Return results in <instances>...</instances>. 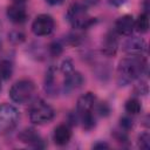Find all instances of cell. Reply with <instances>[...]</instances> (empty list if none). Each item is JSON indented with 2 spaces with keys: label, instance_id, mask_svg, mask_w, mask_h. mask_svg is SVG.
Listing matches in <instances>:
<instances>
[{
  "label": "cell",
  "instance_id": "27",
  "mask_svg": "<svg viewBox=\"0 0 150 150\" xmlns=\"http://www.w3.org/2000/svg\"><path fill=\"white\" fill-rule=\"evenodd\" d=\"M1 81H2V80L0 79V90H1Z\"/></svg>",
  "mask_w": 150,
  "mask_h": 150
},
{
  "label": "cell",
  "instance_id": "16",
  "mask_svg": "<svg viewBox=\"0 0 150 150\" xmlns=\"http://www.w3.org/2000/svg\"><path fill=\"white\" fill-rule=\"evenodd\" d=\"M134 28H136V30L139 33H146L148 32V29H149V14H148V12L142 13L135 20Z\"/></svg>",
  "mask_w": 150,
  "mask_h": 150
},
{
  "label": "cell",
  "instance_id": "14",
  "mask_svg": "<svg viewBox=\"0 0 150 150\" xmlns=\"http://www.w3.org/2000/svg\"><path fill=\"white\" fill-rule=\"evenodd\" d=\"M70 138H71V129H70L69 124H67V123L59 124L53 131V141L57 145L62 146V145L68 144Z\"/></svg>",
  "mask_w": 150,
  "mask_h": 150
},
{
  "label": "cell",
  "instance_id": "23",
  "mask_svg": "<svg viewBox=\"0 0 150 150\" xmlns=\"http://www.w3.org/2000/svg\"><path fill=\"white\" fill-rule=\"evenodd\" d=\"M93 148L94 149H107V148H109V145L104 142H97L96 144L93 145Z\"/></svg>",
  "mask_w": 150,
  "mask_h": 150
},
{
  "label": "cell",
  "instance_id": "5",
  "mask_svg": "<svg viewBox=\"0 0 150 150\" xmlns=\"http://www.w3.org/2000/svg\"><path fill=\"white\" fill-rule=\"evenodd\" d=\"M55 110L43 100H35L29 108V121L36 125H43L53 121Z\"/></svg>",
  "mask_w": 150,
  "mask_h": 150
},
{
  "label": "cell",
  "instance_id": "8",
  "mask_svg": "<svg viewBox=\"0 0 150 150\" xmlns=\"http://www.w3.org/2000/svg\"><path fill=\"white\" fill-rule=\"evenodd\" d=\"M18 138L20 142H22L23 144L32 146V148H45L46 143L45 139L42 138V136L33 128H26L23 130H21L18 135Z\"/></svg>",
  "mask_w": 150,
  "mask_h": 150
},
{
  "label": "cell",
  "instance_id": "4",
  "mask_svg": "<svg viewBox=\"0 0 150 150\" xmlns=\"http://www.w3.org/2000/svg\"><path fill=\"white\" fill-rule=\"evenodd\" d=\"M35 83L29 79H21L14 82L9 89V97L18 104H26L30 102L35 95Z\"/></svg>",
  "mask_w": 150,
  "mask_h": 150
},
{
  "label": "cell",
  "instance_id": "15",
  "mask_svg": "<svg viewBox=\"0 0 150 150\" xmlns=\"http://www.w3.org/2000/svg\"><path fill=\"white\" fill-rule=\"evenodd\" d=\"M125 111L128 112V115L134 116V115H138L142 110V104L139 102V100L137 97H131L125 102Z\"/></svg>",
  "mask_w": 150,
  "mask_h": 150
},
{
  "label": "cell",
  "instance_id": "21",
  "mask_svg": "<svg viewBox=\"0 0 150 150\" xmlns=\"http://www.w3.org/2000/svg\"><path fill=\"white\" fill-rule=\"evenodd\" d=\"M8 39L11 42L18 45V43H21L22 41H25V35L21 33V32H18V30H13L8 34Z\"/></svg>",
  "mask_w": 150,
  "mask_h": 150
},
{
  "label": "cell",
  "instance_id": "25",
  "mask_svg": "<svg viewBox=\"0 0 150 150\" xmlns=\"http://www.w3.org/2000/svg\"><path fill=\"white\" fill-rule=\"evenodd\" d=\"M98 1H100V0H83V4H84L87 7H89V6H95V5H97Z\"/></svg>",
  "mask_w": 150,
  "mask_h": 150
},
{
  "label": "cell",
  "instance_id": "1",
  "mask_svg": "<svg viewBox=\"0 0 150 150\" xmlns=\"http://www.w3.org/2000/svg\"><path fill=\"white\" fill-rule=\"evenodd\" d=\"M146 60L142 55H128L122 59L117 67V83L127 86L139 79L146 71Z\"/></svg>",
  "mask_w": 150,
  "mask_h": 150
},
{
  "label": "cell",
  "instance_id": "18",
  "mask_svg": "<svg viewBox=\"0 0 150 150\" xmlns=\"http://www.w3.org/2000/svg\"><path fill=\"white\" fill-rule=\"evenodd\" d=\"M63 45L60 41H54L48 46V53L50 56H59L62 53Z\"/></svg>",
  "mask_w": 150,
  "mask_h": 150
},
{
  "label": "cell",
  "instance_id": "28",
  "mask_svg": "<svg viewBox=\"0 0 150 150\" xmlns=\"http://www.w3.org/2000/svg\"><path fill=\"white\" fill-rule=\"evenodd\" d=\"M0 46H1V42H0Z\"/></svg>",
  "mask_w": 150,
  "mask_h": 150
},
{
  "label": "cell",
  "instance_id": "19",
  "mask_svg": "<svg viewBox=\"0 0 150 150\" xmlns=\"http://www.w3.org/2000/svg\"><path fill=\"white\" fill-rule=\"evenodd\" d=\"M138 146L141 149H144V150H148L150 148V136L146 131L142 132L138 136Z\"/></svg>",
  "mask_w": 150,
  "mask_h": 150
},
{
  "label": "cell",
  "instance_id": "3",
  "mask_svg": "<svg viewBox=\"0 0 150 150\" xmlns=\"http://www.w3.org/2000/svg\"><path fill=\"white\" fill-rule=\"evenodd\" d=\"M66 19L74 29H87L93 26L96 20L88 13V7L82 2H74L69 6Z\"/></svg>",
  "mask_w": 150,
  "mask_h": 150
},
{
  "label": "cell",
  "instance_id": "10",
  "mask_svg": "<svg viewBox=\"0 0 150 150\" xmlns=\"http://www.w3.org/2000/svg\"><path fill=\"white\" fill-rule=\"evenodd\" d=\"M118 34L115 30H109L102 40V45H101V49H102V54H104L105 56H114L117 53L118 49Z\"/></svg>",
  "mask_w": 150,
  "mask_h": 150
},
{
  "label": "cell",
  "instance_id": "24",
  "mask_svg": "<svg viewBox=\"0 0 150 150\" xmlns=\"http://www.w3.org/2000/svg\"><path fill=\"white\" fill-rule=\"evenodd\" d=\"M63 1H64V0H46V2H47L48 5H50V6H59V5H61Z\"/></svg>",
  "mask_w": 150,
  "mask_h": 150
},
{
  "label": "cell",
  "instance_id": "9",
  "mask_svg": "<svg viewBox=\"0 0 150 150\" xmlns=\"http://www.w3.org/2000/svg\"><path fill=\"white\" fill-rule=\"evenodd\" d=\"M7 18L11 22L15 25H21L27 21L28 14L25 7V4L22 2H13L11 6L7 7Z\"/></svg>",
  "mask_w": 150,
  "mask_h": 150
},
{
  "label": "cell",
  "instance_id": "20",
  "mask_svg": "<svg viewBox=\"0 0 150 150\" xmlns=\"http://www.w3.org/2000/svg\"><path fill=\"white\" fill-rule=\"evenodd\" d=\"M120 127L123 129V130H130L132 127H134V121L131 118L130 115H125L123 117H121L120 120Z\"/></svg>",
  "mask_w": 150,
  "mask_h": 150
},
{
  "label": "cell",
  "instance_id": "12",
  "mask_svg": "<svg viewBox=\"0 0 150 150\" xmlns=\"http://www.w3.org/2000/svg\"><path fill=\"white\" fill-rule=\"evenodd\" d=\"M123 49L129 55H142L146 52V43L142 38L131 36L124 42Z\"/></svg>",
  "mask_w": 150,
  "mask_h": 150
},
{
  "label": "cell",
  "instance_id": "7",
  "mask_svg": "<svg viewBox=\"0 0 150 150\" xmlns=\"http://www.w3.org/2000/svg\"><path fill=\"white\" fill-rule=\"evenodd\" d=\"M55 28V21L49 14L38 15L32 23V32L36 36H47L53 33Z\"/></svg>",
  "mask_w": 150,
  "mask_h": 150
},
{
  "label": "cell",
  "instance_id": "2",
  "mask_svg": "<svg viewBox=\"0 0 150 150\" xmlns=\"http://www.w3.org/2000/svg\"><path fill=\"white\" fill-rule=\"evenodd\" d=\"M96 103L97 98L93 93H86L77 100L75 116L84 130H91L96 125Z\"/></svg>",
  "mask_w": 150,
  "mask_h": 150
},
{
  "label": "cell",
  "instance_id": "6",
  "mask_svg": "<svg viewBox=\"0 0 150 150\" xmlns=\"http://www.w3.org/2000/svg\"><path fill=\"white\" fill-rule=\"evenodd\" d=\"M20 115L18 109L9 103L0 104V134L12 131L19 122Z\"/></svg>",
  "mask_w": 150,
  "mask_h": 150
},
{
  "label": "cell",
  "instance_id": "17",
  "mask_svg": "<svg viewBox=\"0 0 150 150\" xmlns=\"http://www.w3.org/2000/svg\"><path fill=\"white\" fill-rule=\"evenodd\" d=\"M13 73V64L9 60L2 59L0 60V79L1 80H7L11 77Z\"/></svg>",
  "mask_w": 150,
  "mask_h": 150
},
{
  "label": "cell",
  "instance_id": "11",
  "mask_svg": "<svg viewBox=\"0 0 150 150\" xmlns=\"http://www.w3.org/2000/svg\"><path fill=\"white\" fill-rule=\"evenodd\" d=\"M57 68L49 67L45 76V91L49 96H56L60 94V87L57 84Z\"/></svg>",
  "mask_w": 150,
  "mask_h": 150
},
{
  "label": "cell",
  "instance_id": "26",
  "mask_svg": "<svg viewBox=\"0 0 150 150\" xmlns=\"http://www.w3.org/2000/svg\"><path fill=\"white\" fill-rule=\"evenodd\" d=\"M25 1L26 0H13V2H22V4H25Z\"/></svg>",
  "mask_w": 150,
  "mask_h": 150
},
{
  "label": "cell",
  "instance_id": "22",
  "mask_svg": "<svg viewBox=\"0 0 150 150\" xmlns=\"http://www.w3.org/2000/svg\"><path fill=\"white\" fill-rule=\"evenodd\" d=\"M125 1H127V0H108V2H109L110 5H112V6H115V7L122 6Z\"/></svg>",
  "mask_w": 150,
  "mask_h": 150
},
{
  "label": "cell",
  "instance_id": "13",
  "mask_svg": "<svg viewBox=\"0 0 150 150\" xmlns=\"http://www.w3.org/2000/svg\"><path fill=\"white\" fill-rule=\"evenodd\" d=\"M134 23H135V20L132 18V15H129V14L122 15L121 18H118L116 20L114 30L118 35H125V36H128L134 30Z\"/></svg>",
  "mask_w": 150,
  "mask_h": 150
}]
</instances>
